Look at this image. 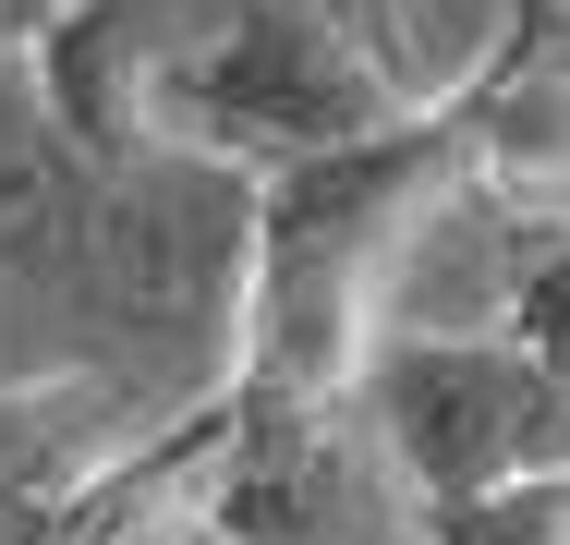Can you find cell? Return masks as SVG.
Listing matches in <instances>:
<instances>
[{
    "instance_id": "ba28073f",
    "label": "cell",
    "mask_w": 570,
    "mask_h": 545,
    "mask_svg": "<svg viewBox=\"0 0 570 545\" xmlns=\"http://www.w3.org/2000/svg\"><path fill=\"white\" fill-rule=\"evenodd\" d=\"M207 448H219V400L183 413L170 436H146L49 545H219V522H207Z\"/></svg>"
},
{
    "instance_id": "9c48e42d",
    "label": "cell",
    "mask_w": 570,
    "mask_h": 545,
    "mask_svg": "<svg viewBox=\"0 0 570 545\" xmlns=\"http://www.w3.org/2000/svg\"><path fill=\"white\" fill-rule=\"evenodd\" d=\"M413 545H570V473H522L498 497L413 509Z\"/></svg>"
},
{
    "instance_id": "277c9868",
    "label": "cell",
    "mask_w": 570,
    "mask_h": 545,
    "mask_svg": "<svg viewBox=\"0 0 570 545\" xmlns=\"http://www.w3.org/2000/svg\"><path fill=\"white\" fill-rule=\"evenodd\" d=\"M364 425L389 448V473L413 485V509L498 497L522 473H570L559 364H534L498 327H389V351L364 376Z\"/></svg>"
},
{
    "instance_id": "6da1fadb",
    "label": "cell",
    "mask_w": 570,
    "mask_h": 545,
    "mask_svg": "<svg viewBox=\"0 0 570 545\" xmlns=\"http://www.w3.org/2000/svg\"><path fill=\"white\" fill-rule=\"evenodd\" d=\"M255 207L219 158L110 170L37 61H0V388H110L146 436L243 388Z\"/></svg>"
},
{
    "instance_id": "30bf717a",
    "label": "cell",
    "mask_w": 570,
    "mask_h": 545,
    "mask_svg": "<svg viewBox=\"0 0 570 545\" xmlns=\"http://www.w3.org/2000/svg\"><path fill=\"white\" fill-rule=\"evenodd\" d=\"M73 12H86V0H0V61H37Z\"/></svg>"
},
{
    "instance_id": "5b68a950",
    "label": "cell",
    "mask_w": 570,
    "mask_h": 545,
    "mask_svg": "<svg viewBox=\"0 0 570 545\" xmlns=\"http://www.w3.org/2000/svg\"><path fill=\"white\" fill-rule=\"evenodd\" d=\"M219 545H413V485L364 425V400H267L230 388L207 448Z\"/></svg>"
},
{
    "instance_id": "7a4b0ae2",
    "label": "cell",
    "mask_w": 570,
    "mask_h": 545,
    "mask_svg": "<svg viewBox=\"0 0 570 545\" xmlns=\"http://www.w3.org/2000/svg\"><path fill=\"white\" fill-rule=\"evenodd\" d=\"M473 146H485V73L461 61L450 98L413 109L401 133L304 158L255 207V304H243V388L267 400H364L401 291L425 242L473 207Z\"/></svg>"
},
{
    "instance_id": "52a82bcc",
    "label": "cell",
    "mask_w": 570,
    "mask_h": 545,
    "mask_svg": "<svg viewBox=\"0 0 570 545\" xmlns=\"http://www.w3.org/2000/svg\"><path fill=\"white\" fill-rule=\"evenodd\" d=\"M134 448L146 425L110 388H0V545H49Z\"/></svg>"
},
{
    "instance_id": "8992f818",
    "label": "cell",
    "mask_w": 570,
    "mask_h": 545,
    "mask_svg": "<svg viewBox=\"0 0 570 545\" xmlns=\"http://www.w3.org/2000/svg\"><path fill=\"white\" fill-rule=\"evenodd\" d=\"M473 73H485L473 207L570 218V0H498V24L473 37Z\"/></svg>"
},
{
    "instance_id": "3957f363",
    "label": "cell",
    "mask_w": 570,
    "mask_h": 545,
    "mask_svg": "<svg viewBox=\"0 0 570 545\" xmlns=\"http://www.w3.org/2000/svg\"><path fill=\"white\" fill-rule=\"evenodd\" d=\"M450 73L413 49V12H255L158 86V133L243 182H279L304 158L401 133L413 109L450 98Z\"/></svg>"
}]
</instances>
